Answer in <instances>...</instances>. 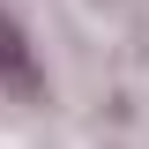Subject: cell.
<instances>
[{"mask_svg": "<svg viewBox=\"0 0 149 149\" xmlns=\"http://www.w3.org/2000/svg\"><path fill=\"white\" fill-rule=\"evenodd\" d=\"M0 67L15 74V82H30V52H22V37L8 30V22H0Z\"/></svg>", "mask_w": 149, "mask_h": 149, "instance_id": "1", "label": "cell"}]
</instances>
